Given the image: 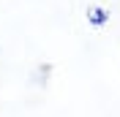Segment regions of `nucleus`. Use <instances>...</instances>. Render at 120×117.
Instances as JSON below:
<instances>
[{"label":"nucleus","instance_id":"1","mask_svg":"<svg viewBox=\"0 0 120 117\" xmlns=\"http://www.w3.org/2000/svg\"><path fill=\"white\" fill-rule=\"evenodd\" d=\"M87 22L93 25V27H104V25L109 22V11H106L104 6H90L87 8Z\"/></svg>","mask_w":120,"mask_h":117},{"label":"nucleus","instance_id":"2","mask_svg":"<svg viewBox=\"0 0 120 117\" xmlns=\"http://www.w3.org/2000/svg\"><path fill=\"white\" fill-rule=\"evenodd\" d=\"M49 73H52V66H38L36 71H33V84H46L49 82Z\"/></svg>","mask_w":120,"mask_h":117}]
</instances>
